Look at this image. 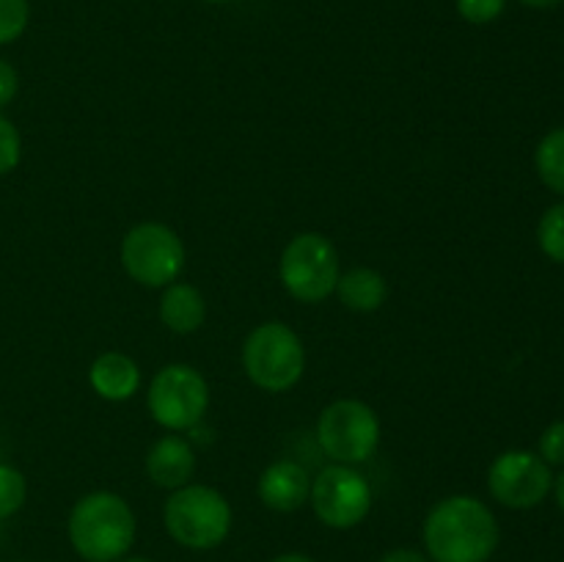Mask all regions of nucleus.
Wrapping results in <instances>:
<instances>
[{
    "mask_svg": "<svg viewBox=\"0 0 564 562\" xmlns=\"http://www.w3.org/2000/svg\"><path fill=\"white\" fill-rule=\"evenodd\" d=\"M424 545L435 562H488L499 545V523L474 496H449L430 510Z\"/></svg>",
    "mask_w": 564,
    "mask_h": 562,
    "instance_id": "1",
    "label": "nucleus"
},
{
    "mask_svg": "<svg viewBox=\"0 0 564 562\" xmlns=\"http://www.w3.org/2000/svg\"><path fill=\"white\" fill-rule=\"evenodd\" d=\"M69 540L88 562H116L135 540V516L121 496L97 490L83 496L69 516Z\"/></svg>",
    "mask_w": 564,
    "mask_h": 562,
    "instance_id": "2",
    "label": "nucleus"
},
{
    "mask_svg": "<svg viewBox=\"0 0 564 562\" xmlns=\"http://www.w3.org/2000/svg\"><path fill=\"white\" fill-rule=\"evenodd\" d=\"M165 529L176 543L187 549H215L231 529V507L209 485L176 488L165 501Z\"/></svg>",
    "mask_w": 564,
    "mask_h": 562,
    "instance_id": "3",
    "label": "nucleus"
},
{
    "mask_svg": "<svg viewBox=\"0 0 564 562\" xmlns=\"http://www.w3.org/2000/svg\"><path fill=\"white\" fill-rule=\"evenodd\" d=\"M242 367L264 391H286L301 380L306 353L295 331L284 323H264L242 345Z\"/></svg>",
    "mask_w": 564,
    "mask_h": 562,
    "instance_id": "4",
    "label": "nucleus"
},
{
    "mask_svg": "<svg viewBox=\"0 0 564 562\" xmlns=\"http://www.w3.org/2000/svg\"><path fill=\"white\" fill-rule=\"evenodd\" d=\"M279 273L292 298L303 303H319L336 290V281L341 275L339 253L328 237L317 231H303L292 237V242L281 253Z\"/></svg>",
    "mask_w": 564,
    "mask_h": 562,
    "instance_id": "5",
    "label": "nucleus"
},
{
    "mask_svg": "<svg viewBox=\"0 0 564 562\" xmlns=\"http://www.w3.org/2000/svg\"><path fill=\"white\" fill-rule=\"evenodd\" d=\"M121 264L143 287H165L185 268V246L165 224H138L121 240Z\"/></svg>",
    "mask_w": 564,
    "mask_h": 562,
    "instance_id": "6",
    "label": "nucleus"
},
{
    "mask_svg": "<svg viewBox=\"0 0 564 562\" xmlns=\"http://www.w3.org/2000/svg\"><path fill=\"white\" fill-rule=\"evenodd\" d=\"M317 441L336 463H364L380 444V422L361 400H336L319 413Z\"/></svg>",
    "mask_w": 564,
    "mask_h": 562,
    "instance_id": "7",
    "label": "nucleus"
},
{
    "mask_svg": "<svg viewBox=\"0 0 564 562\" xmlns=\"http://www.w3.org/2000/svg\"><path fill=\"white\" fill-rule=\"evenodd\" d=\"M149 413L169 430H191L202 422L209 406V389L202 372L187 364H169L149 386Z\"/></svg>",
    "mask_w": 564,
    "mask_h": 562,
    "instance_id": "8",
    "label": "nucleus"
},
{
    "mask_svg": "<svg viewBox=\"0 0 564 562\" xmlns=\"http://www.w3.org/2000/svg\"><path fill=\"white\" fill-rule=\"evenodd\" d=\"M312 505L319 521L334 529H350L367 518L372 488L367 477L345 463L325 466L312 483Z\"/></svg>",
    "mask_w": 564,
    "mask_h": 562,
    "instance_id": "9",
    "label": "nucleus"
},
{
    "mask_svg": "<svg viewBox=\"0 0 564 562\" xmlns=\"http://www.w3.org/2000/svg\"><path fill=\"white\" fill-rule=\"evenodd\" d=\"M554 477L549 463L534 452L512 450L494 461L488 472V488L505 507L529 510L549 496Z\"/></svg>",
    "mask_w": 564,
    "mask_h": 562,
    "instance_id": "10",
    "label": "nucleus"
},
{
    "mask_svg": "<svg viewBox=\"0 0 564 562\" xmlns=\"http://www.w3.org/2000/svg\"><path fill=\"white\" fill-rule=\"evenodd\" d=\"M312 494L306 468L295 461H275L259 479V499L275 512H295Z\"/></svg>",
    "mask_w": 564,
    "mask_h": 562,
    "instance_id": "11",
    "label": "nucleus"
},
{
    "mask_svg": "<svg viewBox=\"0 0 564 562\" xmlns=\"http://www.w3.org/2000/svg\"><path fill=\"white\" fill-rule=\"evenodd\" d=\"M147 472L149 479L160 488H185L191 483L193 472H196V455L193 446L180 435H163L154 441V446L147 455Z\"/></svg>",
    "mask_w": 564,
    "mask_h": 562,
    "instance_id": "12",
    "label": "nucleus"
},
{
    "mask_svg": "<svg viewBox=\"0 0 564 562\" xmlns=\"http://www.w3.org/2000/svg\"><path fill=\"white\" fill-rule=\"evenodd\" d=\"M88 380L99 397L119 402L135 395L141 386V369L124 353H102L88 369Z\"/></svg>",
    "mask_w": 564,
    "mask_h": 562,
    "instance_id": "13",
    "label": "nucleus"
},
{
    "mask_svg": "<svg viewBox=\"0 0 564 562\" xmlns=\"http://www.w3.org/2000/svg\"><path fill=\"white\" fill-rule=\"evenodd\" d=\"M207 303L193 284H171L160 301V320L174 334H193L204 325Z\"/></svg>",
    "mask_w": 564,
    "mask_h": 562,
    "instance_id": "14",
    "label": "nucleus"
},
{
    "mask_svg": "<svg viewBox=\"0 0 564 562\" xmlns=\"http://www.w3.org/2000/svg\"><path fill=\"white\" fill-rule=\"evenodd\" d=\"M339 301L352 312H378L389 298V284L372 268H352L336 281Z\"/></svg>",
    "mask_w": 564,
    "mask_h": 562,
    "instance_id": "15",
    "label": "nucleus"
},
{
    "mask_svg": "<svg viewBox=\"0 0 564 562\" xmlns=\"http://www.w3.org/2000/svg\"><path fill=\"white\" fill-rule=\"evenodd\" d=\"M534 163H538L540 180H543L551 191L564 196V127L549 132V136L540 141Z\"/></svg>",
    "mask_w": 564,
    "mask_h": 562,
    "instance_id": "16",
    "label": "nucleus"
},
{
    "mask_svg": "<svg viewBox=\"0 0 564 562\" xmlns=\"http://www.w3.org/2000/svg\"><path fill=\"white\" fill-rule=\"evenodd\" d=\"M538 240L540 248L545 251V257L564 264V202L554 204V207L543 215L538 229Z\"/></svg>",
    "mask_w": 564,
    "mask_h": 562,
    "instance_id": "17",
    "label": "nucleus"
},
{
    "mask_svg": "<svg viewBox=\"0 0 564 562\" xmlns=\"http://www.w3.org/2000/svg\"><path fill=\"white\" fill-rule=\"evenodd\" d=\"M25 477H22L14 466L0 463V521L14 516V512L25 505Z\"/></svg>",
    "mask_w": 564,
    "mask_h": 562,
    "instance_id": "18",
    "label": "nucleus"
},
{
    "mask_svg": "<svg viewBox=\"0 0 564 562\" xmlns=\"http://www.w3.org/2000/svg\"><path fill=\"white\" fill-rule=\"evenodd\" d=\"M28 0H0V44L22 36L28 28Z\"/></svg>",
    "mask_w": 564,
    "mask_h": 562,
    "instance_id": "19",
    "label": "nucleus"
},
{
    "mask_svg": "<svg viewBox=\"0 0 564 562\" xmlns=\"http://www.w3.org/2000/svg\"><path fill=\"white\" fill-rule=\"evenodd\" d=\"M20 154H22L20 132H17V127L11 125L6 116H0V176L17 169Z\"/></svg>",
    "mask_w": 564,
    "mask_h": 562,
    "instance_id": "20",
    "label": "nucleus"
},
{
    "mask_svg": "<svg viewBox=\"0 0 564 562\" xmlns=\"http://www.w3.org/2000/svg\"><path fill=\"white\" fill-rule=\"evenodd\" d=\"M507 0H457V11L463 20L474 22V25H488L496 17L505 11Z\"/></svg>",
    "mask_w": 564,
    "mask_h": 562,
    "instance_id": "21",
    "label": "nucleus"
},
{
    "mask_svg": "<svg viewBox=\"0 0 564 562\" xmlns=\"http://www.w3.org/2000/svg\"><path fill=\"white\" fill-rule=\"evenodd\" d=\"M540 457L554 466H564V422H554L540 439Z\"/></svg>",
    "mask_w": 564,
    "mask_h": 562,
    "instance_id": "22",
    "label": "nucleus"
},
{
    "mask_svg": "<svg viewBox=\"0 0 564 562\" xmlns=\"http://www.w3.org/2000/svg\"><path fill=\"white\" fill-rule=\"evenodd\" d=\"M17 69L9 64V61L0 58V108L9 105L17 94Z\"/></svg>",
    "mask_w": 564,
    "mask_h": 562,
    "instance_id": "23",
    "label": "nucleus"
},
{
    "mask_svg": "<svg viewBox=\"0 0 564 562\" xmlns=\"http://www.w3.org/2000/svg\"><path fill=\"white\" fill-rule=\"evenodd\" d=\"M380 562H427V556L419 554L416 549H394L389 554H383Z\"/></svg>",
    "mask_w": 564,
    "mask_h": 562,
    "instance_id": "24",
    "label": "nucleus"
},
{
    "mask_svg": "<svg viewBox=\"0 0 564 562\" xmlns=\"http://www.w3.org/2000/svg\"><path fill=\"white\" fill-rule=\"evenodd\" d=\"M521 3L532 6V9H554V6H560L562 0H521Z\"/></svg>",
    "mask_w": 564,
    "mask_h": 562,
    "instance_id": "25",
    "label": "nucleus"
},
{
    "mask_svg": "<svg viewBox=\"0 0 564 562\" xmlns=\"http://www.w3.org/2000/svg\"><path fill=\"white\" fill-rule=\"evenodd\" d=\"M273 562H314V560L306 554H281V556H275Z\"/></svg>",
    "mask_w": 564,
    "mask_h": 562,
    "instance_id": "26",
    "label": "nucleus"
},
{
    "mask_svg": "<svg viewBox=\"0 0 564 562\" xmlns=\"http://www.w3.org/2000/svg\"><path fill=\"white\" fill-rule=\"evenodd\" d=\"M556 501H560V507L564 510V472L556 477Z\"/></svg>",
    "mask_w": 564,
    "mask_h": 562,
    "instance_id": "27",
    "label": "nucleus"
},
{
    "mask_svg": "<svg viewBox=\"0 0 564 562\" xmlns=\"http://www.w3.org/2000/svg\"><path fill=\"white\" fill-rule=\"evenodd\" d=\"M119 562H152V560H143V556H127V560H119Z\"/></svg>",
    "mask_w": 564,
    "mask_h": 562,
    "instance_id": "28",
    "label": "nucleus"
},
{
    "mask_svg": "<svg viewBox=\"0 0 564 562\" xmlns=\"http://www.w3.org/2000/svg\"><path fill=\"white\" fill-rule=\"evenodd\" d=\"M207 3H226V0H207Z\"/></svg>",
    "mask_w": 564,
    "mask_h": 562,
    "instance_id": "29",
    "label": "nucleus"
}]
</instances>
